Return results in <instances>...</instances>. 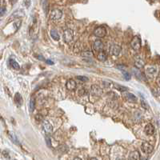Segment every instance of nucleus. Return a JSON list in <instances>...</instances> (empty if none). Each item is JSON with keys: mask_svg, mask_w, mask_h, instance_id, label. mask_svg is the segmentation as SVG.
Masks as SVG:
<instances>
[{"mask_svg": "<svg viewBox=\"0 0 160 160\" xmlns=\"http://www.w3.org/2000/svg\"><path fill=\"white\" fill-rule=\"evenodd\" d=\"M35 108V102L34 98H31L30 101V105H29V110L31 112H33Z\"/></svg>", "mask_w": 160, "mask_h": 160, "instance_id": "obj_23", "label": "nucleus"}, {"mask_svg": "<svg viewBox=\"0 0 160 160\" xmlns=\"http://www.w3.org/2000/svg\"><path fill=\"white\" fill-rule=\"evenodd\" d=\"M76 82L73 79H70L66 83V87L69 91H74L76 88Z\"/></svg>", "mask_w": 160, "mask_h": 160, "instance_id": "obj_9", "label": "nucleus"}, {"mask_svg": "<svg viewBox=\"0 0 160 160\" xmlns=\"http://www.w3.org/2000/svg\"><path fill=\"white\" fill-rule=\"evenodd\" d=\"M135 67L139 69V68H142L144 67V61L143 59L140 56H136L135 59Z\"/></svg>", "mask_w": 160, "mask_h": 160, "instance_id": "obj_10", "label": "nucleus"}, {"mask_svg": "<svg viewBox=\"0 0 160 160\" xmlns=\"http://www.w3.org/2000/svg\"><path fill=\"white\" fill-rule=\"evenodd\" d=\"M107 54H106L104 51H100L99 54H98V59L100 61H103V62H104V61L107 60Z\"/></svg>", "mask_w": 160, "mask_h": 160, "instance_id": "obj_20", "label": "nucleus"}, {"mask_svg": "<svg viewBox=\"0 0 160 160\" xmlns=\"http://www.w3.org/2000/svg\"><path fill=\"white\" fill-rule=\"evenodd\" d=\"M81 55L86 58H91L93 56V53L91 51H82L81 53Z\"/></svg>", "mask_w": 160, "mask_h": 160, "instance_id": "obj_25", "label": "nucleus"}, {"mask_svg": "<svg viewBox=\"0 0 160 160\" xmlns=\"http://www.w3.org/2000/svg\"><path fill=\"white\" fill-rule=\"evenodd\" d=\"M48 7H49V5H48L47 0H43V2H42V8H43V10H44V12L46 14L47 13Z\"/></svg>", "mask_w": 160, "mask_h": 160, "instance_id": "obj_24", "label": "nucleus"}, {"mask_svg": "<svg viewBox=\"0 0 160 160\" xmlns=\"http://www.w3.org/2000/svg\"><path fill=\"white\" fill-rule=\"evenodd\" d=\"M130 46L135 51H139L141 48V38L139 36H135L130 42Z\"/></svg>", "mask_w": 160, "mask_h": 160, "instance_id": "obj_2", "label": "nucleus"}, {"mask_svg": "<svg viewBox=\"0 0 160 160\" xmlns=\"http://www.w3.org/2000/svg\"><path fill=\"white\" fill-rule=\"evenodd\" d=\"M35 119H36L37 120H41V119H42V117H41V116H39V115H37L36 117H35Z\"/></svg>", "mask_w": 160, "mask_h": 160, "instance_id": "obj_34", "label": "nucleus"}, {"mask_svg": "<svg viewBox=\"0 0 160 160\" xmlns=\"http://www.w3.org/2000/svg\"><path fill=\"white\" fill-rule=\"evenodd\" d=\"M24 14H25V12L23 10H18L12 14L11 17L12 18H21L24 16Z\"/></svg>", "mask_w": 160, "mask_h": 160, "instance_id": "obj_15", "label": "nucleus"}, {"mask_svg": "<svg viewBox=\"0 0 160 160\" xmlns=\"http://www.w3.org/2000/svg\"><path fill=\"white\" fill-rule=\"evenodd\" d=\"M79 95L80 96H84V95H86L87 93H88V90L86 89V86H82L81 87V88L79 90Z\"/></svg>", "mask_w": 160, "mask_h": 160, "instance_id": "obj_22", "label": "nucleus"}, {"mask_svg": "<svg viewBox=\"0 0 160 160\" xmlns=\"http://www.w3.org/2000/svg\"><path fill=\"white\" fill-rule=\"evenodd\" d=\"M91 93L94 96L99 97L102 95V94H103V90H102V88H100V86H98V85H92L91 88Z\"/></svg>", "mask_w": 160, "mask_h": 160, "instance_id": "obj_6", "label": "nucleus"}, {"mask_svg": "<svg viewBox=\"0 0 160 160\" xmlns=\"http://www.w3.org/2000/svg\"><path fill=\"white\" fill-rule=\"evenodd\" d=\"M157 82H158V85H159V86H160V77L158 79V81H157Z\"/></svg>", "mask_w": 160, "mask_h": 160, "instance_id": "obj_36", "label": "nucleus"}, {"mask_svg": "<svg viewBox=\"0 0 160 160\" xmlns=\"http://www.w3.org/2000/svg\"><path fill=\"white\" fill-rule=\"evenodd\" d=\"M110 54L111 55H114V56H118L120 52H121V47H119V45H115L113 44L110 47Z\"/></svg>", "mask_w": 160, "mask_h": 160, "instance_id": "obj_7", "label": "nucleus"}, {"mask_svg": "<svg viewBox=\"0 0 160 160\" xmlns=\"http://www.w3.org/2000/svg\"><path fill=\"white\" fill-rule=\"evenodd\" d=\"M10 67H11L13 69H14V70H19V69H20L19 64L15 60H14V59H10Z\"/></svg>", "mask_w": 160, "mask_h": 160, "instance_id": "obj_19", "label": "nucleus"}, {"mask_svg": "<svg viewBox=\"0 0 160 160\" xmlns=\"http://www.w3.org/2000/svg\"><path fill=\"white\" fill-rule=\"evenodd\" d=\"M133 72H134V74L135 75V76L137 77V78H139V79H142V74H141V72L138 70V69H136V68H134L133 70Z\"/></svg>", "mask_w": 160, "mask_h": 160, "instance_id": "obj_26", "label": "nucleus"}, {"mask_svg": "<svg viewBox=\"0 0 160 160\" xmlns=\"http://www.w3.org/2000/svg\"><path fill=\"white\" fill-rule=\"evenodd\" d=\"M124 97L130 102H136L137 101V98L135 95H134L131 93H126L124 95Z\"/></svg>", "mask_w": 160, "mask_h": 160, "instance_id": "obj_18", "label": "nucleus"}, {"mask_svg": "<svg viewBox=\"0 0 160 160\" xmlns=\"http://www.w3.org/2000/svg\"><path fill=\"white\" fill-rule=\"evenodd\" d=\"M14 102H15V103L19 106V107H21L22 106V103H23V98L21 96V95L19 93H16L15 95H14Z\"/></svg>", "mask_w": 160, "mask_h": 160, "instance_id": "obj_14", "label": "nucleus"}, {"mask_svg": "<svg viewBox=\"0 0 160 160\" xmlns=\"http://www.w3.org/2000/svg\"><path fill=\"white\" fill-rule=\"evenodd\" d=\"M141 149L142 152H144L145 154H150L153 151V146L147 142H144L142 144Z\"/></svg>", "mask_w": 160, "mask_h": 160, "instance_id": "obj_5", "label": "nucleus"}, {"mask_svg": "<svg viewBox=\"0 0 160 160\" xmlns=\"http://www.w3.org/2000/svg\"><path fill=\"white\" fill-rule=\"evenodd\" d=\"M46 140H47V145H48V146H51V139L48 137V136H47L46 137Z\"/></svg>", "mask_w": 160, "mask_h": 160, "instance_id": "obj_33", "label": "nucleus"}, {"mask_svg": "<svg viewBox=\"0 0 160 160\" xmlns=\"http://www.w3.org/2000/svg\"><path fill=\"white\" fill-rule=\"evenodd\" d=\"M144 130H145V133H146L147 135H152L155 133V127L152 124L149 123L145 126Z\"/></svg>", "mask_w": 160, "mask_h": 160, "instance_id": "obj_11", "label": "nucleus"}, {"mask_svg": "<svg viewBox=\"0 0 160 160\" xmlns=\"http://www.w3.org/2000/svg\"><path fill=\"white\" fill-rule=\"evenodd\" d=\"M76 79L79 81H82V82H87L88 81V78L86 77V76H77Z\"/></svg>", "mask_w": 160, "mask_h": 160, "instance_id": "obj_29", "label": "nucleus"}, {"mask_svg": "<svg viewBox=\"0 0 160 160\" xmlns=\"http://www.w3.org/2000/svg\"><path fill=\"white\" fill-rule=\"evenodd\" d=\"M123 78L126 79V80H130V78H131V76H130V75L128 73V72L126 71H123Z\"/></svg>", "mask_w": 160, "mask_h": 160, "instance_id": "obj_28", "label": "nucleus"}, {"mask_svg": "<svg viewBox=\"0 0 160 160\" xmlns=\"http://www.w3.org/2000/svg\"><path fill=\"white\" fill-rule=\"evenodd\" d=\"M25 5L26 7H29L31 6V0H25Z\"/></svg>", "mask_w": 160, "mask_h": 160, "instance_id": "obj_32", "label": "nucleus"}, {"mask_svg": "<svg viewBox=\"0 0 160 160\" xmlns=\"http://www.w3.org/2000/svg\"><path fill=\"white\" fill-rule=\"evenodd\" d=\"M51 36L55 41H59V38H60V36H59V33H58L57 30H55V29H52V30L51 31Z\"/></svg>", "mask_w": 160, "mask_h": 160, "instance_id": "obj_17", "label": "nucleus"}, {"mask_svg": "<svg viewBox=\"0 0 160 160\" xmlns=\"http://www.w3.org/2000/svg\"><path fill=\"white\" fill-rule=\"evenodd\" d=\"M9 137H10V139H11V141H12L14 143H15V144H19V142L17 137L15 136V135H14L13 132H11V131L9 132Z\"/></svg>", "mask_w": 160, "mask_h": 160, "instance_id": "obj_21", "label": "nucleus"}, {"mask_svg": "<svg viewBox=\"0 0 160 160\" xmlns=\"http://www.w3.org/2000/svg\"><path fill=\"white\" fill-rule=\"evenodd\" d=\"M43 130H45V132L47 134H51L53 131V127L51 126V124L49 123V121L45 120L43 122Z\"/></svg>", "mask_w": 160, "mask_h": 160, "instance_id": "obj_8", "label": "nucleus"}, {"mask_svg": "<svg viewBox=\"0 0 160 160\" xmlns=\"http://www.w3.org/2000/svg\"><path fill=\"white\" fill-rule=\"evenodd\" d=\"M116 88L118 90H119L120 91H125L127 90V88L126 86H120V85H116Z\"/></svg>", "mask_w": 160, "mask_h": 160, "instance_id": "obj_30", "label": "nucleus"}, {"mask_svg": "<svg viewBox=\"0 0 160 160\" xmlns=\"http://www.w3.org/2000/svg\"><path fill=\"white\" fill-rule=\"evenodd\" d=\"M89 160H97V158H89Z\"/></svg>", "mask_w": 160, "mask_h": 160, "instance_id": "obj_37", "label": "nucleus"}, {"mask_svg": "<svg viewBox=\"0 0 160 160\" xmlns=\"http://www.w3.org/2000/svg\"><path fill=\"white\" fill-rule=\"evenodd\" d=\"M94 49L96 51H102V50L103 49V43L101 40H96L94 42Z\"/></svg>", "mask_w": 160, "mask_h": 160, "instance_id": "obj_12", "label": "nucleus"}, {"mask_svg": "<svg viewBox=\"0 0 160 160\" xmlns=\"http://www.w3.org/2000/svg\"><path fill=\"white\" fill-rule=\"evenodd\" d=\"M158 73V70L155 67H149L147 69V74L151 77H155Z\"/></svg>", "mask_w": 160, "mask_h": 160, "instance_id": "obj_13", "label": "nucleus"}, {"mask_svg": "<svg viewBox=\"0 0 160 160\" xmlns=\"http://www.w3.org/2000/svg\"><path fill=\"white\" fill-rule=\"evenodd\" d=\"M73 160H82V159H81L80 158H78V157H76V158H74Z\"/></svg>", "mask_w": 160, "mask_h": 160, "instance_id": "obj_35", "label": "nucleus"}, {"mask_svg": "<svg viewBox=\"0 0 160 160\" xmlns=\"http://www.w3.org/2000/svg\"><path fill=\"white\" fill-rule=\"evenodd\" d=\"M62 16H63V11L61 10H59V9L53 10L50 14L51 19L53 20H59L62 18Z\"/></svg>", "mask_w": 160, "mask_h": 160, "instance_id": "obj_3", "label": "nucleus"}, {"mask_svg": "<svg viewBox=\"0 0 160 160\" xmlns=\"http://www.w3.org/2000/svg\"><path fill=\"white\" fill-rule=\"evenodd\" d=\"M129 160H139V153L138 151H132L129 155Z\"/></svg>", "mask_w": 160, "mask_h": 160, "instance_id": "obj_16", "label": "nucleus"}, {"mask_svg": "<svg viewBox=\"0 0 160 160\" xmlns=\"http://www.w3.org/2000/svg\"><path fill=\"white\" fill-rule=\"evenodd\" d=\"M141 105H142V107L144 109H148V108H149V105L147 104V102L145 101L143 98L141 99Z\"/></svg>", "mask_w": 160, "mask_h": 160, "instance_id": "obj_27", "label": "nucleus"}, {"mask_svg": "<svg viewBox=\"0 0 160 160\" xmlns=\"http://www.w3.org/2000/svg\"><path fill=\"white\" fill-rule=\"evenodd\" d=\"M94 35L98 38H103L107 35V31L103 26H99V27H97L95 30Z\"/></svg>", "mask_w": 160, "mask_h": 160, "instance_id": "obj_4", "label": "nucleus"}, {"mask_svg": "<svg viewBox=\"0 0 160 160\" xmlns=\"http://www.w3.org/2000/svg\"><path fill=\"white\" fill-rule=\"evenodd\" d=\"M63 41L66 42V43H70L73 41V38H74V33H73V31L71 30V29H66L63 31Z\"/></svg>", "mask_w": 160, "mask_h": 160, "instance_id": "obj_1", "label": "nucleus"}, {"mask_svg": "<svg viewBox=\"0 0 160 160\" xmlns=\"http://www.w3.org/2000/svg\"><path fill=\"white\" fill-rule=\"evenodd\" d=\"M142 160H147V159H146V158H142Z\"/></svg>", "mask_w": 160, "mask_h": 160, "instance_id": "obj_38", "label": "nucleus"}, {"mask_svg": "<svg viewBox=\"0 0 160 160\" xmlns=\"http://www.w3.org/2000/svg\"><path fill=\"white\" fill-rule=\"evenodd\" d=\"M117 67H118V69L119 70H122V71H123V70H126V67L124 66V65H119V66H117Z\"/></svg>", "mask_w": 160, "mask_h": 160, "instance_id": "obj_31", "label": "nucleus"}]
</instances>
